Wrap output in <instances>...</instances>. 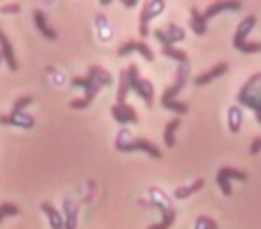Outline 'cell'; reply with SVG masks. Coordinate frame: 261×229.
I'll use <instances>...</instances> for the list:
<instances>
[{"instance_id":"1","label":"cell","mask_w":261,"mask_h":229,"mask_svg":"<svg viewBox=\"0 0 261 229\" xmlns=\"http://www.w3.org/2000/svg\"><path fill=\"white\" fill-rule=\"evenodd\" d=\"M111 84H113V77L108 70L102 68V66H98V65L90 66L86 77H73L72 79V86L83 88L84 97L70 100V108L72 109L88 108V106L95 100V97H97L98 91H100L104 86H111Z\"/></svg>"},{"instance_id":"2","label":"cell","mask_w":261,"mask_h":229,"mask_svg":"<svg viewBox=\"0 0 261 229\" xmlns=\"http://www.w3.org/2000/svg\"><path fill=\"white\" fill-rule=\"evenodd\" d=\"M186 81H188V63L179 66L177 72H175L174 84H172L170 88H167V90L163 91V95H161V106H163L165 109H170V111L177 113V115H186V113L190 111L188 104L175 100V97H177L182 91V88H185Z\"/></svg>"},{"instance_id":"3","label":"cell","mask_w":261,"mask_h":229,"mask_svg":"<svg viewBox=\"0 0 261 229\" xmlns=\"http://www.w3.org/2000/svg\"><path fill=\"white\" fill-rule=\"evenodd\" d=\"M236 100L245 108L252 109L256 113L257 122L261 124V72H256L249 77V81L238 91Z\"/></svg>"},{"instance_id":"4","label":"cell","mask_w":261,"mask_h":229,"mask_svg":"<svg viewBox=\"0 0 261 229\" xmlns=\"http://www.w3.org/2000/svg\"><path fill=\"white\" fill-rule=\"evenodd\" d=\"M115 149L120 150V152H130V150H143L147 152L150 158L154 160H160L161 158V150L154 145L150 140L145 138H130V133L129 129H122L116 136V142H115Z\"/></svg>"},{"instance_id":"5","label":"cell","mask_w":261,"mask_h":229,"mask_svg":"<svg viewBox=\"0 0 261 229\" xmlns=\"http://www.w3.org/2000/svg\"><path fill=\"white\" fill-rule=\"evenodd\" d=\"M256 16L249 15L238 23L234 36H232V45L238 48L243 54H254V52H261V41H247V36L250 34V31L256 26Z\"/></svg>"},{"instance_id":"6","label":"cell","mask_w":261,"mask_h":229,"mask_svg":"<svg viewBox=\"0 0 261 229\" xmlns=\"http://www.w3.org/2000/svg\"><path fill=\"white\" fill-rule=\"evenodd\" d=\"M127 79H129V90H135V93L138 97L143 98L149 108H152L154 104V86L149 79H142L138 73V66L135 63H130L127 68Z\"/></svg>"},{"instance_id":"7","label":"cell","mask_w":261,"mask_h":229,"mask_svg":"<svg viewBox=\"0 0 261 229\" xmlns=\"http://www.w3.org/2000/svg\"><path fill=\"white\" fill-rule=\"evenodd\" d=\"M231 179H238V181H247V172L240 170V168H232V167H222L217 172V183L220 186L222 193L224 195H231L232 188H231Z\"/></svg>"},{"instance_id":"8","label":"cell","mask_w":261,"mask_h":229,"mask_svg":"<svg viewBox=\"0 0 261 229\" xmlns=\"http://www.w3.org/2000/svg\"><path fill=\"white\" fill-rule=\"evenodd\" d=\"M165 9V2L161 0H154V2H145L140 13V36L147 38L149 36V23L154 16H158Z\"/></svg>"},{"instance_id":"9","label":"cell","mask_w":261,"mask_h":229,"mask_svg":"<svg viewBox=\"0 0 261 229\" xmlns=\"http://www.w3.org/2000/svg\"><path fill=\"white\" fill-rule=\"evenodd\" d=\"M154 36L161 41V45H163V47H174V43L185 40L186 33H185V29H181V27L175 26V23H168V27L165 31L163 29H156Z\"/></svg>"},{"instance_id":"10","label":"cell","mask_w":261,"mask_h":229,"mask_svg":"<svg viewBox=\"0 0 261 229\" xmlns=\"http://www.w3.org/2000/svg\"><path fill=\"white\" fill-rule=\"evenodd\" d=\"M130 52H140V54L143 56V59L154 61V52L150 50V47L143 40H130L120 45L118 56H127V54H130Z\"/></svg>"},{"instance_id":"11","label":"cell","mask_w":261,"mask_h":229,"mask_svg":"<svg viewBox=\"0 0 261 229\" xmlns=\"http://www.w3.org/2000/svg\"><path fill=\"white\" fill-rule=\"evenodd\" d=\"M242 9V2H238V0H218V2H213V4H210L206 8V11L202 13L204 20H211L213 16L220 15L222 11H240Z\"/></svg>"},{"instance_id":"12","label":"cell","mask_w":261,"mask_h":229,"mask_svg":"<svg viewBox=\"0 0 261 229\" xmlns=\"http://www.w3.org/2000/svg\"><path fill=\"white\" fill-rule=\"evenodd\" d=\"M111 115L120 125L125 124H136L138 122V115H136V109L130 108L129 104H115L111 108Z\"/></svg>"},{"instance_id":"13","label":"cell","mask_w":261,"mask_h":229,"mask_svg":"<svg viewBox=\"0 0 261 229\" xmlns=\"http://www.w3.org/2000/svg\"><path fill=\"white\" fill-rule=\"evenodd\" d=\"M0 124L2 125H16V128L31 129L34 125V118L27 113H9V115H0Z\"/></svg>"},{"instance_id":"14","label":"cell","mask_w":261,"mask_h":229,"mask_svg":"<svg viewBox=\"0 0 261 229\" xmlns=\"http://www.w3.org/2000/svg\"><path fill=\"white\" fill-rule=\"evenodd\" d=\"M0 54H2V59L8 63L11 72H16V70H18V63H16V58H15L13 43L9 41V38L6 36V33L2 29H0Z\"/></svg>"},{"instance_id":"15","label":"cell","mask_w":261,"mask_h":229,"mask_svg":"<svg viewBox=\"0 0 261 229\" xmlns=\"http://www.w3.org/2000/svg\"><path fill=\"white\" fill-rule=\"evenodd\" d=\"M33 18H34V26L38 27V31H40L47 40H52V41L58 40V33L47 23V16H45V13L41 11V9H34Z\"/></svg>"},{"instance_id":"16","label":"cell","mask_w":261,"mask_h":229,"mask_svg":"<svg viewBox=\"0 0 261 229\" xmlns=\"http://www.w3.org/2000/svg\"><path fill=\"white\" fill-rule=\"evenodd\" d=\"M227 68H229V65L225 61L218 63V65H215L211 70H207V72H202L200 75H197L195 77V84H197V86H204V84L211 83V81L217 79V77L224 75V73L227 72Z\"/></svg>"},{"instance_id":"17","label":"cell","mask_w":261,"mask_h":229,"mask_svg":"<svg viewBox=\"0 0 261 229\" xmlns=\"http://www.w3.org/2000/svg\"><path fill=\"white\" fill-rule=\"evenodd\" d=\"M63 218H65V229H77V215H79V206L72 199H66L63 202Z\"/></svg>"},{"instance_id":"18","label":"cell","mask_w":261,"mask_h":229,"mask_svg":"<svg viewBox=\"0 0 261 229\" xmlns=\"http://www.w3.org/2000/svg\"><path fill=\"white\" fill-rule=\"evenodd\" d=\"M41 210L47 215L52 229H65V218H63V215L50 202H41Z\"/></svg>"},{"instance_id":"19","label":"cell","mask_w":261,"mask_h":229,"mask_svg":"<svg viewBox=\"0 0 261 229\" xmlns=\"http://www.w3.org/2000/svg\"><path fill=\"white\" fill-rule=\"evenodd\" d=\"M190 15H192V18H190V27H192L193 33L199 34V36L206 34L207 22L204 20V16H202V13L199 11V8H195V6H193L192 11H190Z\"/></svg>"},{"instance_id":"20","label":"cell","mask_w":261,"mask_h":229,"mask_svg":"<svg viewBox=\"0 0 261 229\" xmlns=\"http://www.w3.org/2000/svg\"><path fill=\"white\" fill-rule=\"evenodd\" d=\"M158 206L161 208V213H163V220L160 222V224H154V225H150V227H147V229H170L172 227V224L175 222V210L172 206H163V204H160V202H156Z\"/></svg>"},{"instance_id":"21","label":"cell","mask_w":261,"mask_h":229,"mask_svg":"<svg viewBox=\"0 0 261 229\" xmlns=\"http://www.w3.org/2000/svg\"><path fill=\"white\" fill-rule=\"evenodd\" d=\"M179 125H181V118L175 117V118H172V120L167 124V128H165V131H163V140H165V145H167L168 149L175 147V133H177Z\"/></svg>"},{"instance_id":"22","label":"cell","mask_w":261,"mask_h":229,"mask_svg":"<svg viewBox=\"0 0 261 229\" xmlns=\"http://www.w3.org/2000/svg\"><path fill=\"white\" fill-rule=\"evenodd\" d=\"M202 186H204V179L197 177L190 186H179V188L174 192V197H175V199H188L192 193L200 192V190H202Z\"/></svg>"},{"instance_id":"23","label":"cell","mask_w":261,"mask_h":229,"mask_svg":"<svg viewBox=\"0 0 261 229\" xmlns=\"http://www.w3.org/2000/svg\"><path fill=\"white\" fill-rule=\"evenodd\" d=\"M127 93H129V79H127V70H120L118 90H116V104H125Z\"/></svg>"},{"instance_id":"24","label":"cell","mask_w":261,"mask_h":229,"mask_svg":"<svg viewBox=\"0 0 261 229\" xmlns=\"http://www.w3.org/2000/svg\"><path fill=\"white\" fill-rule=\"evenodd\" d=\"M242 120H243V115H242V109H240V106H231V108H229V115H227L229 131L238 133L240 128H242Z\"/></svg>"},{"instance_id":"25","label":"cell","mask_w":261,"mask_h":229,"mask_svg":"<svg viewBox=\"0 0 261 229\" xmlns=\"http://www.w3.org/2000/svg\"><path fill=\"white\" fill-rule=\"evenodd\" d=\"M161 54H163L165 58H170V59H174V61H179L181 65L188 63V54H186L185 50H181V48H175V47H161Z\"/></svg>"},{"instance_id":"26","label":"cell","mask_w":261,"mask_h":229,"mask_svg":"<svg viewBox=\"0 0 261 229\" xmlns=\"http://www.w3.org/2000/svg\"><path fill=\"white\" fill-rule=\"evenodd\" d=\"M20 213V208L13 202H4L0 204V222L4 220L6 217H15V215Z\"/></svg>"},{"instance_id":"27","label":"cell","mask_w":261,"mask_h":229,"mask_svg":"<svg viewBox=\"0 0 261 229\" xmlns=\"http://www.w3.org/2000/svg\"><path fill=\"white\" fill-rule=\"evenodd\" d=\"M195 229H218V224L211 217L200 215V217L197 218V222H195Z\"/></svg>"},{"instance_id":"28","label":"cell","mask_w":261,"mask_h":229,"mask_svg":"<svg viewBox=\"0 0 261 229\" xmlns=\"http://www.w3.org/2000/svg\"><path fill=\"white\" fill-rule=\"evenodd\" d=\"M31 102H33V97H29V95H23V97L16 98L15 104H13V113H22Z\"/></svg>"},{"instance_id":"29","label":"cell","mask_w":261,"mask_h":229,"mask_svg":"<svg viewBox=\"0 0 261 229\" xmlns=\"http://www.w3.org/2000/svg\"><path fill=\"white\" fill-rule=\"evenodd\" d=\"M0 11L4 13V15H18V13L22 11V8H20V4H16V2H9V4L2 6Z\"/></svg>"},{"instance_id":"30","label":"cell","mask_w":261,"mask_h":229,"mask_svg":"<svg viewBox=\"0 0 261 229\" xmlns=\"http://www.w3.org/2000/svg\"><path fill=\"white\" fill-rule=\"evenodd\" d=\"M249 152L252 154V156H256V154L261 152V136H257V138L252 140V143H250V147H249Z\"/></svg>"},{"instance_id":"31","label":"cell","mask_w":261,"mask_h":229,"mask_svg":"<svg viewBox=\"0 0 261 229\" xmlns=\"http://www.w3.org/2000/svg\"><path fill=\"white\" fill-rule=\"evenodd\" d=\"M125 6H127V8H133V6H136V0H127Z\"/></svg>"},{"instance_id":"32","label":"cell","mask_w":261,"mask_h":229,"mask_svg":"<svg viewBox=\"0 0 261 229\" xmlns=\"http://www.w3.org/2000/svg\"><path fill=\"white\" fill-rule=\"evenodd\" d=\"M0 61H2V54H0Z\"/></svg>"}]
</instances>
